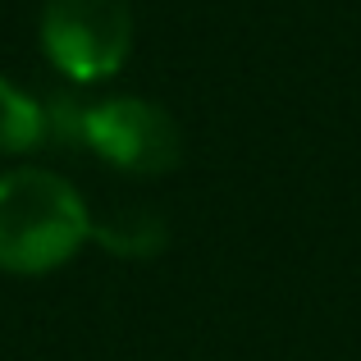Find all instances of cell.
I'll use <instances>...</instances> for the list:
<instances>
[{
	"instance_id": "obj_3",
	"label": "cell",
	"mask_w": 361,
	"mask_h": 361,
	"mask_svg": "<svg viewBox=\"0 0 361 361\" xmlns=\"http://www.w3.org/2000/svg\"><path fill=\"white\" fill-rule=\"evenodd\" d=\"M73 142L92 147L106 165L142 178L169 174L183 156V137H178V123L169 119V110L142 97H110L97 106H78Z\"/></svg>"
},
{
	"instance_id": "obj_5",
	"label": "cell",
	"mask_w": 361,
	"mask_h": 361,
	"mask_svg": "<svg viewBox=\"0 0 361 361\" xmlns=\"http://www.w3.org/2000/svg\"><path fill=\"white\" fill-rule=\"evenodd\" d=\"M46 106L18 92L9 78H0V151L5 156H23V151L42 147L46 137Z\"/></svg>"
},
{
	"instance_id": "obj_1",
	"label": "cell",
	"mask_w": 361,
	"mask_h": 361,
	"mask_svg": "<svg viewBox=\"0 0 361 361\" xmlns=\"http://www.w3.org/2000/svg\"><path fill=\"white\" fill-rule=\"evenodd\" d=\"M87 238H92V215L60 174L37 165L0 174V270L9 274L60 270Z\"/></svg>"
},
{
	"instance_id": "obj_4",
	"label": "cell",
	"mask_w": 361,
	"mask_h": 361,
	"mask_svg": "<svg viewBox=\"0 0 361 361\" xmlns=\"http://www.w3.org/2000/svg\"><path fill=\"white\" fill-rule=\"evenodd\" d=\"M92 238H97L106 252L128 256V261H147V256L165 252L169 229L156 211H142V206H128V211H115L106 220H92Z\"/></svg>"
},
{
	"instance_id": "obj_2",
	"label": "cell",
	"mask_w": 361,
	"mask_h": 361,
	"mask_svg": "<svg viewBox=\"0 0 361 361\" xmlns=\"http://www.w3.org/2000/svg\"><path fill=\"white\" fill-rule=\"evenodd\" d=\"M42 46L64 78H110L133 51V0H46Z\"/></svg>"
}]
</instances>
